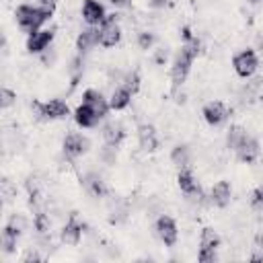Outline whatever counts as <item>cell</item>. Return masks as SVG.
Returning a JSON list of instances; mask_svg holds the SVG:
<instances>
[{
    "label": "cell",
    "instance_id": "cell-35",
    "mask_svg": "<svg viewBox=\"0 0 263 263\" xmlns=\"http://www.w3.org/2000/svg\"><path fill=\"white\" fill-rule=\"evenodd\" d=\"M113 6H117V8H125V6H129V0H109Z\"/></svg>",
    "mask_w": 263,
    "mask_h": 263
},
{
    "label": "cell",
    "instance_id": "cell-5",
    "mask_svg": "<svg viewBox=\"0 0 263 263\" xmlns=\"http://www.w3.org/2000/svg\"><path fill=\"white\" fill-rule=\"evenodd\" d=\"M232 66H234V72L240 76V78H249L255 74L257 66H259V60H257V53L253 49H242L238 51L234 58H232Z\"/></svg>",
    "mask_w": 263,
    "mask_h": 263
},
{
    "label": "cell",
    "instance_id": "cell-13",
    "mask_svg": "<svg viewBox=\"0 0 263 263\" xmlns=\"http://www.w3.org/2000/svg\"><path fill=\"white\" fill-rule=\"evenodd\" d=\"M138 144H140V148H142L144 152H152V150H156V146H158V138H156V129H154V125H150V123H142V125L138 127Z\"/></svg>",
    "mask_w": 263,
    "mask_h": 263
},
{
    "label": "cell",
    "instance_id": "cell-36",
    "mask_svg": "<svg viewBox=\"0 0 263 263\" xmlns=\"http://www.w3.org/2000/svg\"><path fill=\"white\" fill-rule=\"evenodd\" d=\"M55 2H58V0H39V4H41V6H47V8H51V10H53Z\"/></svg>",
    "mask_w": 263,
    "mask_h": 263
},
{
    "label": "cell",
    "instance_id": "cell-27",
    "mask_svg": "<svg viewBox=\"0 0 263 263\" xmlns=\"http://www.w3.org/2000/svg\"><path fill=\"white\" fill-rule=\"evenodd\" d=\"M154 41H156L154 33H150V31H140L138 33V45H140V49H152Z\"/></svg>",
    "mask_w": 263,
    "mask_h": 263
},
{
    "label": "cell",
    "instance_id": "cell-26",
    "mask_svg": "<svg viewBox=\"0 0 263 263\" xmlns=\"http://www.w3.org/2000/svg\"><path fill=\"white\" fill-rule=\"evenodd\" d=\"M101 160L105 164H115V160H117V146L105 144V148L101 150Z\"/></svg>",
    "mask_w": 263,
    "mask_h": 263
},
{
    "label": "cell",
    "instance_id": "cell-6",
    "mask_svg": "<svg viewBox=\"0 0 263 263\" xmlns=\"http://www.w3.org/2000/svg\"><path fill=\"white\" fill-rule=\"evenodd\" d=\"M156 236L164 242V247H175L177 238H179V230H177V222L171 216H160L154 224Z\"/></svg>",
    "mask_w": 263,
    "mask_h": 263
},
{
    "label": "cell",
    "instance_id": "cell-25",
    "mask_svg": "<svg viewBox=\"0 0 263 263\" xmlns=\"http://www.w3.org/2000/svg\"><path fill=\"white\" fill-rule=\"evenodd\" d=\"M82 70H84V64H82V58L76 55L72 62H70V76H72V84H76L82 76Z\"/></svg>",
    "mask_w": 263,
    "mask_h": 263
},
{
    "label": "cell",
    "instance_id": "cell-17",
    "mask_svg": "<svg viewBox=\"0 0 263 263\" xmlns=\"http://www.w3.org/2000/svg\"><path fill=\"white\" fill-rule=\"evenodd\" d=\"M95 45H99V27H88L84 31H80L78 39H76V47L80 53L92 49Z\"/></svg>",
    "mask_w": 263,
    "mask_h": 263
},
{
    "label": "cell",
    "instance_id": "cell-15",
    "mask_svg": "<svg viewBox=\"0 0 263 263\" xmlns=\"http://www.w3.org/2000/svg\"><path fill=\"white\" fill-rule=\"evenodd\" d=\"M259 142L255 140V138H251V136H247V140L238 146V150H236V156H238V160L240 162H247V164H251V162H255L257 158H259Z\"/></svg>",
    "mask_w": 263,
    "mask_h": 263
},
{
    "label": "cell",
    "instance_id": "cell-14",
    "mask_svg": "<svg viewBox=\"0 0 263 263\" xmlns=\"http://www.w3.org/2000/svg\"><path fill=\"white\" fill-rule=\"evenodd\" d=\"M230 197H232V187L228 181H218L210 191V199L218 208H226L230 203Z\"/></svg>",
    "mask_w": 263,
    "mask_h": 263
},
{
    "label": "cell",
    "instance_id": "cell-22",
    "mask_svg": "<svg viewBox=\"0 0 263 263\" xmlns=\"http://www.w3.org/2000/svg\"><path fill=\"white\" fill-rule=\"evenodd\" d=\"M247 140V129L245 127H240V125H230V129H228V134H226V146L230 148V150H238V146L242 144Z\"/></svg>",
    "mask_w": 263,
    "mask_h": 263
},
{
    "label": "cell",
    "instance_id": "cell-16",
    "mask_svg": "<svg viewBox=\"0 0 263 263\" xmlns=\"http://www.w3.org/2000/svg\"><path fill=\"white\" fill-rule=\"evenodd\" d=\"M99 115L95 113V109L92 107H88L86 103H82V105H78L76 107V111H74V121L80 125V127H95L97 123H99Z\"/></svg>",
    "mask_w": 263,
    "mask_h": 263
},
{
    "label": "cell",
    "instance_id": "cell-21",
    "mask_svg": "<svg viewBox=\"0 0 263 263\" xmlns=\"http://www.w3.org/2000/svg\"><path fill=\"white\" fill-rule=\"evenodd\" d=\"M177 185H179V189L187 195V193H191L193 189H197L199 185H197V181H195V177H193V173L187 168V166H183V168H179V175H177Z\"/></svg>",
    "mask_w": 263,
    "mask_h": 263
},
{
    "label": "cell",
    "instance_id": "cell-28",
    "mask_svg": "<svg viewBox=\"0 0 263 263\" xmlns=\"http://www.w3.org/2000/svg\"><path fill=\"white\" fill-rule=\"evenodd\" d=\"M123 86L134 95V92L138 90V86H140V76H138V72H129V74H125V76H123Z\"/></svg>",
    "mask_w": 263,
    "mask_h": 263
},
{
    "label": "cell",
    "instance_id": "cell-30",
    "mask_svg": "<svg viewBox=\"0 0 263 263\" xmlns=\"http://www.w3.org/2000/svg\"><path fill=\"white\" fill-rule=\"evenodd\" d=\"M197 261H199V263H212V261H216V251L199 249V253H197Z\"/></svg>",
    "mask_w": 263,
    "mask_h": 263
},
{
    "label": "cell",
    "instance_id": "cell-12",
    "mask_svg": "<svg viewBox=\"0 0 263 263\" xmlns=\"http://www.w3.org/2000/svg\"><path fill=\"white\" fill-rule=\"evenodd\" d=\"M228 115H230L228 109H226L224 103H220V101H212V103H208V105L203 107V119H205L210 125H214V127L220 125V123H224Z\"/></svg>",
    "mask_w": 263,
    "mask_h": 263
},
{
    "label": "cell",
    "instance_id": "cell-7",
    "mask_svg": "<svg viewBox=\"0 0 263 263\" xmlns=\"http://www.w3.org/2000/svg\"><path fill=\"white\" fill-rule=\"evenodd\" d=\"M82 18H84V23L86 25H90V27H99V25H103L105 23V18H107V12H105V6L99 2V0H84V4H82Z\"/></svg>",
    "mask_w": 263,
    "mask_h": 263
},
{
    "label": "cell",
    "instance_id": "cell-20",
    "mask_svg": "<svg viewBox=\"0 0 263 263\" xmlns=\"http://www.w3.org/2000/svg\"><path fill=\"white\" fill-rule=\"evenodd\" d=\"M129 103H132V92H129L125 86L115 88L113 95H111V99H109V107H111L113 111H121V109H125Z\"/></svg>",
    "mask_w": 263,
    "mask_h": 263
},
{
    "label": "cell",
    "instance_id": "cell-23",
    "mask_svg": "<svg viewBox=\"0 0 263 263\" xmlns=\"http://www.w3.org/2000/svg\"><path fill=\"white\" fill-rule=\"evenodd\" d=\"M220 247V236L214 228H203L201 234H199V249H205V251H216Z\"/></svg>",
    "mask_w": 263,
    "mask_h": 263
},
{
    "label": "cell",
    "instance_id": "cell-9",
    "mask_svg": "<svg viewBox=\"0 0 263 263\" xmlns=\"http://www.w3.org/2000/svg\"><path fill=\"white\" fill-rule=\"evenodd\" d=\"M88 146H90V142H88V138H84L82 134L72 132V134H68V136L64 138V154H66L68 158L82 156V154L88 150Z\"/></svg>",
    "mask_w": 263,
    "mask_h": 263
},
{
    "label": "cell",
    "instance_id": "cell-2",
    "mask_svg": "<svg viewBox=\"0 0 263 263\" xmlns=\"http://www.w3.org/2000/svg\"><path fill=\"white\" fill-rule=\"evenodd\" d=\"M193 60H195V58H193V53H191L187 47H181V49H179V53L175 55L173 66H171V80H173L175 86H181V84L185 82V78H187V74H189V70H191Z\"/></svg>",
    "mask_w": 263,
    "mask_h": 263
},
{
    "label": "cell",
    "instance_id": "cell-29",
    "mask_svg": "<svg viewBox=\"0 0 263 263\" xmlns=\"http://www.w3.org/2000/svg\"><path fill=\"white\" fill-rule=\"evenodd\" d=\"M14 101H16V92L14 90H10V88H2L0 90V105H2V109L10 107Z\"/></svg>",
    "mask_w": 263,
    "mask_h": 263
},
{
    "label": "cell",
    "instance_id": "cell-24",
    "mask_svg": "<svg viewBox=\"0 0 263 263\" xmlns=\"http://www.w3.org/2000/svg\"><path fill=\"white\" fill-rule=\"evenodd\" d=\"M171 162H173L175 166H179V168L187 166V164H189V148H187L185 144H177V146L173 148V152H171Z\"/></svg>",
    "mask_w": 263,
    "mask_h": 263
},
{
    "label": "cell",
    "instance_id": "cell-8",
    "mask_svg": "<svg viewBox=\"0 0 263 263\" xmlns=\"http://www.w3.org/2000/svg\"><path fill=\"white\" fill-rule=\"evenodd\" d=\"M53 41V29H39L27 37V51L43 53Z\"/></svg>",
    "mask_w": 263,
    "mask_h": 263
},
{
    "label": "cell",
    "instance_id": "cell-31",
    "mask_svg": "<svg viewBox=\"0 0 263 263\" xmlns=\"http://www.w3.org/2000/svg\"><path fill=\"white\" fill-rule=\"evenodd\" d=\"M47 224H49V222H47V218H45L43 214H37V216H35V228H37L39 232H45V230H47Z\"/></svg>",
    "mask_w": 263,
    "mask_h": 263
},
{
    "label": "cell",
    "instance_id": "cell-1",
    "mask_svg": "<svg viewBox=\"0 0 263 263\" xmlns=\"http://www.w3.org/2000/svg\"><path fill=\"white\" fill-rule=\"evenodd\" d=\"M16 23H18V27L25 31V33H35V31H39L41 29V25L45 23V21H49L51 18V14H53V10L51 8H47V6H33V4H21L18 8H16Z\"/></svg>",
    "mask_w": 263,
    "mask_h": 263
},
{
    "label": "cell",
    "instance_id": "cell-11",
    "mask_svg": "<svg viewBox=\"0 0 263 263\" xmlns=\"http://www.w3.org/2000/svg\"><path fill=\"white\" fill-rule=\"evenodd\" d=\"M82 228H84V226L76 220V214H72L70 220L66 222V226L62 228V234H60L62 242H64V245H70V247L78 245L80 238H82Z\"/></svg>",
    "mask_w": 263,
    "mask_h": 263
},
{
    "label": "cell",
    "instance_id": "cell-19",
    "mask_svg": "<svg viewBox=\"0 0 263 263\" xmlns=\"http://www.w3.org/2000/svg\"><path fill=\"white\" fill-rule=\"evenodd\" d=\"M125 138V129L119 121H111L103 127V140L105 144H113V146H119V142Z\"/></svg>",
    "mask_w": 263,
    "mask_h": 263
},
{
    "label": "cell",
    "instance_id": "cell-34",
    "mask_svg": "<svg viewBox=\"0 0 263 263\" xmlns=\"http://www.w3.org/2000/svg\"><path fill=\"white\" fill-rule=\"evenodd\" d=\"M146 4L150 8H164L168 4V0H146Z\"/></svg>",
    "mask_w": 263,
    "mask_h": 263
},
{
    "label": "cell",
    "instance_id": "cell-37",
    "mask_svg": "<svg viewBox=\"0 0 263 263\" xmlns=\"http://www.w3.org/2000/svg\"><path fill=\"white\" fill-rule=\"evenodd\" d=\"M249 2H253V4H257V2H259V0H249Z\"/></svg>",
    "mask_w": 263,
    "mask_h": 263
},
{
    "label": "cell",
    "instance_id": "cell-4",
    "mask_svg": "<svg viewBox=\"0 0 263 263\" xmlns=\"http://www.w3.org/2000/svg\"><path fill=\"white\" fill-rule=\"evenodd\" d=\"M121 39V29L117 25V14H107L105 23L99 27V43L103 47H115Z\"/></svg>",
    "mask_w": 263,
    "mask_h": 263
},
{
    "label": "cell",
    "instance_id": "cell-33",
    "mask_svg": "<svg viewBox=\"0 0 263 263\" xmlns=\"http://www.w3.org/2000/svg\"><path fill=\"white\" fill-rule=\"evenodd\" d=\"M41 60H43V64H49V66H51V64L55 62V51H53V49H51V51L45 49L43 55H41Z\"/></svg>",
    "mask_w": 263,
    "mask_h": 263
},
{
    "label": "cell",
    "instance_id": "cell-3",
    "mask_svg": "<svg viewBox=\"0 0 263 263\" xmlns=\"http://www.w3.org/2000/svg\"><path fill=\"white\" fill-rule=\"evenodd\" d=\"M31 109L35 111V115L39 119H64L68 115V105L60 99H51V101H45V103L33 101Z\"/></svg>",
    "mask_w": 263,
    "mask_h": 263
},
{
    "label": "cell",
    "instance_id": "cell-32",
    "mask_svg": "<svg viewBox=\"0 0 263 263\" xmlns=\"http://www.w3.org/2000/svg\"><path fill=\"white\" fill-rule=\"evenodd\" d=\"M166 58H168V53H166V49H164V47L156 49V53H154V62H156V64H164V62H166Z\"/></svg>",
    "mask_w": 263,
    "mask_h": 263
},
{
    "label": "cell",
    "instance_id": "cell-18",
    "mask_svg": "<svg viewBox=\"0 0 263 263\" xmlns=\"http://www.w3.org/2000/svg\"><path fill=\"white\" fill-rule=\"evenodd\" d=\"M82 185H84V189H86L90 195H95V197H103V195L107 193L105 181H103L97 173H86V175L82 177Z\"/></svg>",
    "mask_w": 263,
    "mask_h": 263
},
{
    "label": "cell",
    "instance_id": "cell-10",
    "mask_svg": "<svg viewBox=\"0 0 263 263\" xmlns=\"http://www.w3.org/2000/svg\"><path fill=\"white\" fill-rule=\"evenodd\" d=\"M82 103H86L88 107H92L95 113H97L99 117H105L107 111L111 109V107H109V101H107V99L103 97V92L97 90V88H88V90H84V95H82Z\"/></svg>",
    "mask_w": 263,
    "mask_h": 263
}]
</instances>
